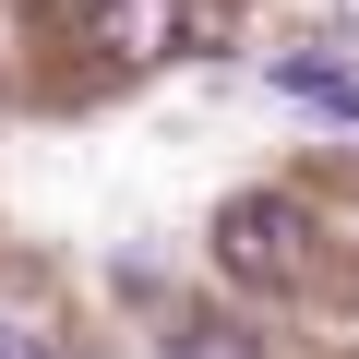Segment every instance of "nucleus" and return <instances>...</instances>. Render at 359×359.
I'll use <instances>...</instances> for the list:
<instances>
[{
    "instance_id": "1",
    "label": "nucleus",
    "mask_w": 359,
    "mask_h": 359,
    "mask_svg": "<svg viewBox=\"0 0 359 359\" xmlns=\"http://www.w3.org/2000/svg\"><path fill=\"white\" fill-rule=\"evenodd\" d=\"M216 264L252 276V287H287V276H299V204H287V192H240V204L216 216Z\"/></svg>"
},
{
    "instance_id": "2",
    "label": "nucleus",
    "mask_w": 359,
    "mask_h": 359,
    "mask_svg": "<svg viewBox=\"0 0 359 359\" xmlns=\"http://www.w3.org/2000/svg\"><path fill=\"white\" fill-rule=\"evenodd\" d=\"M96 25H108V48H132V60H144V48L168 36V0H108Z\"/></svg>"
},
{
    "instance_id": "3",
    "label": "nucleus",
    "mask_w": 359,
    "mask_h": 359,
    "mask_svg": "<svg viewBox=\"0 0 359 359\" xmlns=\"http://www.w3.org/2000/svg\"><path fill=\"white\" fill-rule=\"evenodd\" d=\"M0 359H48V335H25V323H0Z\"/></svg>"
},
{
    "instance_id": "4",
    "label": "nucleus",
    "mask_w": 359,
    "mask_h": 359,
    "mask_svg": "<svg viewBox=\"0 0 359 359\" xmlns=\"http://www.w3.org/2000/svg\"><path fill=\"white\" fill-rule=\"evenodd\" d=\"M180 359H252L240 335H192V347H180Z\"/></svg>"
},
{
    "instance_id": "5",
    "label": "nucleus",
    "mask_w": 359,
    "mask_h": 359,
    "mask_svg": "<svg viewBox=\"0 0 359 359\" xmlns=\"http://www.w3.org/2000/svg\"><path fill=\"white\" fill-rule=\"evenodd\" d=\"M335 25H347V36H359V0H335Z\"/></svg>"
}]
</instances>
